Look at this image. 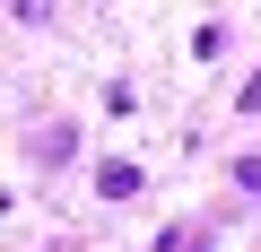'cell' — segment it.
Returning <instances> with one entry per match:
<instances>
[{
	"label": "cell",
	"instance_id": "obj_1",
	"mask_svg": "<svg viewBox=\"0 0 261 252\" xmlns=\"http://www.w3.org/2000/svg\"><path fill=\"white\" fill-rule=\"evenodd\" d=\"M96 191H105V200H130V191H140V165H122V157L96 165Z\"/></svg>",
	"mask_w": 261,
	"mask_h": 252
},
{
	"label": "cell",
	"instance_id": "obj_2",
	"mask_svg": "<svg viewBox=\"0 0 261 252\" xmlns=\"http://www.w3.org/2000/svg\"><path fill=\"white\" fill-rule=\"evenodd\" d=\"M235 104H244V113H261V70L244 78V96H235Z\"/></svg>",
	"mask_w": 261,
	"mask_h": 252
}]
</instances>
